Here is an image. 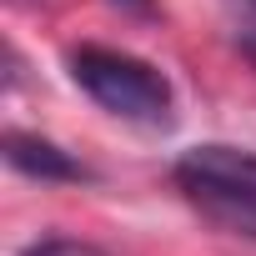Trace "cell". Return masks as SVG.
Listing matches in <instances>:
<instances>
[{
  "label": "cell",
  "instance_id": "cell-7",
  "mask_svg": "<svg viewBox=\"0 0 256 256\" xmlns=\"http://www.w3.org/2000/svg\"><path fill=\"white\" fill-rule=\"evenodd\" d=\"M251 6H256V0H251Z\"/></svg>",
  "mask_w": 256,
  "mask_h": 256
},
{
  "label": "cell",
  "instance_id": "cell-1",
  "mask_svg": "<svg viewBox=\"0 0 256 256\" xmlns=\"http://www.w3.org/2000/svg\"><path fill=\"white\" fill-rule=\"evenodd\" d=\"M70 80L116 120H131V126H171V80L131 56V50H110V46H80L70 50Z\"/></svg>",
  "mask_w": 256,
  "mask_h": 256
},
{
  "label": "cell",
  "instance_id": "cell-2",
  "mask_svg": "<svg viewBox=\"0 0 256 256\" xmlns=\"http://www.w3.org/2000/svg\"><path fill=\"white\" fill-rule=\"evenodd\" d=\"M176 186L206 221L256 241V151L221 141L191 146L176 161Z\"/></svg>",
  "mask_w": 256,
  "mask_h": 256
},
{
  "label": "cell",
  "instance_id": "cell-3",
  "mask_svg": "<svg viewBox=\"0 0 256 256\" xmlns=\"http://www.w3.org/2000/svg\"><path fill=\"white\" fill-rule=\"evenodd\" d=\"M6 161L16 171H26V176H40V181H80L86 176L80 161H70L60 146H50L40 136H26V131H10L6 136Z\"/></svg>",
  "mask_w": 256,
  "mask_h": 256
},
{
  "label": "cell",
  "instance_id": "cell-5",
  "mask_svg": "<svg viewBox=\"0 0 256 256\" xmlns=\"http://www.w3.org/2000/svg\"><path fill=\"white\" fill-rule=\"evenodd\" d=\"M131 6H146V0H131Z\"/></svg>",
  "mask_w": 256,
  "mask_h": 256
},
{
  "label": "cell",
  "instance_id": "cell-6",
  "mask_svg": "<svg viewBox=\"0 0 256 256\" xmlns=\"http://www.w3.org/2000/svg\"><path fill=\"white\" fill-rule=\"evenodd\" d=\"M251 56H256V40H251Z\"/></svg>",
  "mask_w": 256,
  "mask_h": 256
},
{
  "label": "cell",
  "instance_id": "cell-4",
  "mask_svg": "<svg viewBox=\"0 0 256 256\" xmlns=\"http://www.w3.org/2000/svg\"><path fill=\"white\" fill-rule=\"evenodd\" d=\"M26 256H106L100 246L90 241H70V236H50V241H36Z\"/></svg>",
  "mask_w": 256,
  "mask_h": 256
}]
</instances>
